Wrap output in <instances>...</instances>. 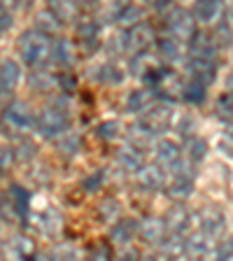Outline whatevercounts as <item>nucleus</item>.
I'll use <instances>...</instances> for the list:
<instances>
[{"label": "nucleus", "instance_id": "f257e3e1", "mask_svg": "<svg viewBox=\"0 0 233 261\" xmlns=\"http://www.w3.org/2000/svg\"><path fill=\"white\" fill-rule=\"evenodd\" d=\"M16 51L28 68H44V63L51 59V38L38 28L23 31L16 40Z\"/></svg>", "mask_w": 233, "mask_h": 261}, {"label": "nucleus", "instance_id": "f03ea898", "mask_svg": "<svg viewBox=\"0 0 233 261\" xmlns=\"http://www.w3.org/2000/svg\"><path fill=\"white\" fill-rule=\"evenodd\" d=\"M68 128H70V117H68V110H65L63 100L44 105L38 112V117H35V130L44 140H54V138H59Z\"/></svg>", "mask_w": 233, "mask_h": 261}, {"label": "nucleus", "instance_id": "7ed1b4c3", "mask_svg": "<svg viewBox=\"0 0 233 261\" xmlns=\"http://www.w3.org/2000/svg\"><path fill=\"white\" fill-rule=\"evenodd\" d=\"M33 126H35V117L31 112V105L23 100H12L0 112V130L10 138L23 136Z\"/></svg>", "mask_w": 233, "mask_h": 261}, {"label": "nucleus", "instance_id": "20e7f679", "mask_svg": "<svg viewBox=\"0 0 233 261\" xmlns=\"http://www.w3.org/2000/svg\"><path fill=\"white\" fill-rule=\"evenodd\" d=\"M196 16L191 14V10L185 7H173L166 16V33L173 35L175 40H179L182 44H187L191 40V35L196 33Z\"/></svg>", "mask_w": 233, "mask_h": 261}, {"label": "nucleus", "instance_id": "39448f33", "mask_svg": "<svg viewBox=\"0 0 233 261\" xmlns=\"http://www.w3.org/2000/svg\"><path fill=\"white\" fill-rule=\"evenodd\" d=\"M121 40H124V51L133 56V54H140V51H147V49L152 47L157 42V33H154V28L149 23L138 21L126 28Z\"/></svg>", "mask_w": 233, "mask_h": 261}, {"label": "nucleus", "instance_id": "423d86ee", "mask_svg": "<svg viewBox=\"0 0 233 261\" xmlns=\"http://www.w3.org/2000/svg\"><path fill=\"white\" fill-rule=\"evenodd\" d=\"M21 82V65L12 59L0 63V110L10 103V96Z\"/></svg>", "mask_w": 233, "mask_h": 261}, {"label": "nucleus", "instance_id": "0eeeda50", "mask_svg": "<svg viewBox=\"0 0 233 261\" xmlns=\"http://www.w3.org/2000/svg\"><path fill=\"white\" fill-rule=\"evenodd\" d=\"M168 170L163 168L161 163H145L140 170H138V185L147 191H161L168 187Z\"/></svg>", "mask_w": 233, "mask_h": 261}, {"label": "nucleus", "instance_id": "6e6552de", "mask_svg": "<svg viewBox=\"0 0 233 261\" xmlns=\"http://www.w3.org/2000/svg\"><path fill=\"white\" fill-rule=\"evenodd\" d=\"M187 49H189V56L215 61L217 59V51H219V44H217V40H215L212 33L196 31L194 35H191V40L187 42Z\"/></svg>", "mask_w": 233, "mask_h": 261}, {"label": "nucleus", "instance_id": "1a4fd4ad", "mask_svg": "<svg viewBox=\"0 0 233 261\" xmlns=\"http://www.w3.org/2000/svg\"><path fill=\"white\" fill-rule=\"evenodd\" d=\"M187 72H189V80L201 82V84L210 87L212 82L217 80V63L210 59L189 56V59H187Z\"/></svg>", "mask_w": 233, "mask_h": 261}, {"label": "nucleus", "instance_id": "9d476101", "mask_svg": "<svg viewBox=\"0 0 233 261\" xmlns=\"http://www.w3.org/2000/svg\"><path fill=\"white\" fill-rule=\"evenodd\" d=\"M142 121H145L157 136L161 130H168L170 124H173V110H170V103L159 100V105H152V108L142 114Z\"/></svg>", "mask_w": 233, "mask_h": 261}, {"label": "nucleus", "instance_id": "9b49d317", "mask_svg": "<svg viewBox=\"0 0 233 261\" xmlns=\"http://www.w3.org/2000/svg\"><path fill=\"white\" fill-rule=\"evenodd\" d=\"M198 222H201V231L208 238L215 240V243L226 236V219H224V215L219 210H215V207L203 210L201 215H198Z\"/></svg>", "mask_w": 233, "mask_h": 261}, {"label": "nucleus", "instance_id": "f8f14e48", "mask_svg": "<svg viewBox=\"0 0 233 261\" xmlns=\"http://www.w3.org/2000/svg\"><path fill=\"white\" fill-rule=\"evenodd\" d=\"M191 14L196 16L198 23L212 26V23H217L224 16V3L222 0H194Z\"/></svg>", "mask_w": 233, "mask_h": 261}, {"label": "nucleus", "instance_id": "ddd939ff", "mask_svg": "<svg viewBox=\"0 0 233 261\" xmlns=\"http://www.w3.org/2000/svg\"><path fill=\"white\" fill-rule=\"evenodd\" d=\"M138 233L145 243L149 245H161V240L168 236V226L163 217H145L142 222H138Z\"/></svg>", "mask_w": 233, "mask_h": 261}, {"label": "nucleus", "instance_id": "4468645a", "mask_svg": "<svg viewBox=\"0 0 233 261\" xmlns=\"http://www.w3.org/2000/svg\"><path fill=\"white\" fill-rule=\"evenodd\" d=\"M114 159H117V166H119L121 170H131V173H138V170L145 166V152L138 149L136 145H131V142L121 145L119 149L114 152Z\"/></svg>", "mask_w": 233, "mask_h": 261}, {"label": "nucleus", "instance_id": "2eb2a0df", "mask_svg": "<svg viewBox=\"0 0 233 261\" xmlns=\"http://www.w3.org/2000/svg\"><path fill=\"white\" fill-rule=\"evenodd\" d=\"M166 226H168V231H173V233H187L191 226V212L189 207L185 205L182 201H177L175 205L168 207V212H166Z\"/></svg>", "mask_w": 233, "mask_h": 261}, {"label": "nucleus", "instance_id": "dca6fc26", "mask_svg": "<svg viewBox=\"0 0 233 261\" xmlns=\"http://www.w3.org/2000/svg\"><path fill=\"white\" fill-rule=\"evenodd\" d=\"M77 35H80L82 47L87 51H93L100 44V23L91 16H82L77 19Z\"/></svg>", "mask_w": 233, "mask_h": 261}, {"label": "nucleus", "instance_id": "f3484780", "mask_svg": "<svg viewBox=\"0 0 233 261\" xmlns=\"http://www.w3.org/2000/svg\"><path fill=\"white\" fill-rule=\"evenodd\" d=\"M157 96L149 87H142V89H133V91L126 96V112L131 114H145L147 110L154 105Z\"/></svg>", "mask_w": 233, "mask_h": 261}, {"label": "nucleus", "instance_id": "a211bd4d", "mask_svg": "<svg viewBox=\"0 0 233 261\" xmlns=\"http://www.w3.org/2000/svg\"><path fill=\"white\" fill-rule=\"evenodd\" d=\"M138 236V222L136 219H114V226L110 228V240H112L114 245H121V247H126V245L133 243V238Z\"/></svg>", "mask_w": 233, "mask_h": 261}, {"label": "nucleus", "instance_id": "6ab92c4d", "mask_svg": "<svg viewBox=\"0 0 233 261\" xmlns=\"http://www.w3.org/2000/svg\"><path fill=\"white\" fill-rule=\"evenodd\" d=\"M215 245L217 243L212 238H208L201 228H198L196 233H191L187 238V254L196 256V259H208V256H215Z\"/></svg>", "mask_w": 233, "mask_h": 261}, {"label": "nucleus", "instance_id": "aec40b11", "mask_svg": "<svg viewBox=\"0 0 233 261\" xmlns=\"http://www.w3.org/2000/svg\"><path fill=\"white\" fill-rule=\"evenodd\" d=\"M126 138H128L131 145H136L138 149H149V147H154V142H157V133H154L149 126L145 124V121H136L133 126H128V130H126Z\"/></svg>", "mask_w": 233, "mask_h": 261}, {"label": "nucleus", "instance_id": "412c9836", "mask_svg": "<svg viewBox=\"0 0 233 261\" xmlns=\"http://www.w3.org/2000/svg\"><path fill=\"white\" fill-rule=\"evenodd\" d=\"M47 10L63 23H72L80 19V3L77 0H47Z\"/></svg>", "mask_w": 233, "mask_h": 261}, {"label": "nucleus", "instance_id": "4be33fe9", "mask_svg": "<svg viewBox=\"0 0 233 261\" xmlns=\"http://www.w3.org/2000/svg\"><path fill=\"white\" fill-rule=\"evenodd\" d=\"M159 250H161L163 256H170V259H187V238L185 233H173L168 231V236L161 240L159 245Z\"/></svg>", "mask_w": 233, "mask_h": 261}, {"label": "nucleus", "instance_id": "5701e85b", "mask_svg": "<svg viewBox=\"0 0 233 261\" xmlns=\"http://www.w3.org/2000/svg\"><path fill=\"white\" fill-rule=\"evenodd\" d=\"M51 61L61 68H70L75 63V47L70 40L65 38H54L51 40Z\"/></svg>", "mask_w": 233, "mask_h": 261}, {"label": "nucleus", "instance_id": "b1692460", "mask_svg": "<svg viewBox=\"0 0 233 261\" xmlns=\"http://www.w3.org/2000/svg\"><path fill=\"white\" fill-rule=\"evenodd\" d=\"M157 51H159V59H163L166 63H177L182 59V42L175 40L173 35H163V38L157 40Z\"/></svg>", "mask_w": 233, "mask_h": 261}, {"label": "nucleus", "instance_id": "393cba45", "mask_svg": "<svg viewBox=\"0 0 233 261\" xmlns=\"http://www.w3.org/2000/svg\"><path fill=\"white\" fill-rule=\"evenodd\" d=\"M7 254L14 259H33L35 256V243L28 236H14L7 243Z\"/></svg>", "mask_w": 233, "mask_h": 261}, {"label": "nucleus", "instance_id": "a878e982", "mask_svg": "<svg viewBox=\"0 0 233 261\" xmlns=\"http://www.w3.org/2000/svg\"><path fill=\"white\" fill-rule=\"evenodd\" d=\"M166 189L175 201H187L194 191V175H173V182Z\"/></svg>", "mask_w": 233, "mask_h": 261}, {"label": "nucleus", "instance_id": "bb28decb", "mask_svg": "<svg viewBox=\"0 0 233 261\" xmlns=\"http://www.w3.org/2000/svg\"><path fill=\"white\" fill-rule=\"evenodd\" d=\"M28 84H31L35 91H40V93H47V91H51V89L59 84V77H54V75H49L47 70H42V68H33V72H31V77H28Z\"/></svg>", "mask_w": 233, "mask_h": 261}, {"label": "nucleus", "instance_id": "cd10ccee", "mask_svg": "<svg viewBox=\"0 0 233 261\" xmlns=\"http://www.w3.org/2000/svg\"><path fill=\"white\" fill-rule=\"evenodd\" d=\"M112 19L119 26H133V23H138L142 19V10L138 5H133V3H124V5H119L114 10Z\"/></svg>", "mask_w": 233, "mask_h": 261}, {"label": "nucleus", "instance_id": "c85d7f7f", "mask_svg": "<svg viewBox=\"0 0 233 261\" xmlns=\"http://www.w3.org/2000/svg\"><path fill=\"white\" fill-rule=\"evenodd\" d=\"M185 154L194 166H198V163L208 156V142L198 136H189L187 142H185Z\"/></svg>", "mask_w": 233, "mask_h": 261}, {"label": "nucleus", "instance_id": "c756f323", "mask_svg": "<svg viewBox=\"0 0 233 261\" xmlns=\"http://www.w3.org/2000/svg\"><path fill=\"white\" fill-rule=\"evenodd\" d=\"M35 28L38 31H42V33H47L49 38H56L61 33V28H63V21L61 19H56L54 14L49 10H42L38 16H35Z\"/></svg>", "mask_w": 233, "mask_h": 261}, {"label": "nucleus", "instance_id": "7c9ffc66", "mask_svg": "<svg viewBox=\"0 0 233 261\" xmlns=\"http://www.w3.org/2000/svg\"><path fill=\"white\" fill-rule=\"evenodd\" d=\"M154 65H157V59L149 54V49L147 51H140V54H133L128 61V72L136 77H142L147 70H152Z\"/></svg>", "mask_w": 233, "mask_h": 261}, {"label": "nucleus", "instance_id": "2f4dec72", "mask_svg": "<svg viewBox=\"0 0 233 261\" xmlns=\"http://www.w3.org/2000/svg\"><path fill=\"white\" fill-rule=\"evenodd\" d=\"M182 98H185L189 105H203L208 98V87L201 82L189 80L187 84H182Z\"/></svg>", "mask_w": 233, "mask_h": 261}, {"label": "nucleus", "instance_id": "473e14b6", "mask_svg": "<svg viewBox=\"0 0 233 261\" xmlns=\"http://www.w3.org/2000/svg\"><path fill=\"white\" fill-rule=\"evenodd\" d=\"M56 149H59V154H63V156H75V154H80V149H82V138L68 128L65 133L59 136Z\"/></svg>", "mask_w": 233, "mask_h": 261}, {"label": "nucleus", "instance_id": "72a5a7b5", "mask_svg": "<svg viewBox=\"0 0 233 261\" xmlns=\"http://www.w3.org/2000/svg\"><path fill=\"white\" fill-rule=\"evenodd\" d=\"M61 228V215L54 207H47L44 212H40V231L47 236H54Z\"/></svg>", "mask_w": 233, "mask_h": 261}, {"label": "nucleus", "instance_id": "f704fd0d", "mask_svg": "<svg viewBox=\"0 0 233 261\" xmlns=\"http://www.w3.org/2000/svg\"><path fill=\"white\" fill-rule=\"evenodd\" d=\"M215 40H217L219 47H228V44H233V19H226V16H222L217 23H215Z\"/></svg>", "mask_w": 233, "mask_h": 261}, {"label": "nucleus", "instance_id": "c9c22d12", "mask_svg": "<svg viewBox=\"0 0 233 261\" xmlns=\"http://www.w3.org/2000/svg\"><path fill=\"white\" fill-rule=\"evenodd\" d=\"M0 217L5 219L7 224H14V222H21L23 224L21 212H19V207H16V203L12 201L10 194H5L3 198H0Z\"/></svg>", "mask_w": 233, "mask_h": 261}, {"label": "nucleus", "instance_id": "e433bc0d", "mask_svg": "<svg viewBox=\"0 0 233 261\" xmlns=\"http://www.w3.org/2000/svg\"><path fill=\"white\" fill-rule=\"evenodd\" d=\"M215 114L224 124H233V93H224L217 98V105H215Z\"/></svg>", "mask_w": 233, "mask_h": 261}, {"label": "nucleus", "instance_id": "4c0bfd02", "mask_svg": "<svg viewBox=\"0 0 233 261\" xmlns=\"http://www.w3.org/2000/svg\"><path fill=\"white\" fill-rule=\"evenodd\" d=\"M7 194L12 196V201L16 203V207H19V212H21V217H23V224H28V191L23 189V187H19V185H14V187H10V191Z\"/></svg>", "mask_w": 233, "mask_h": 261}, {"label": "nucleus", "instance_id": "58836bf2", "mask_svg": "<svg viewBox=\"0 0 233 261\" xmlns=\"http://www.w3.org/2000/svg\"><path fill=\"white\" fill-rule=\"evenodd\" d=\"M98 72H100V75H98V82H103V84H119V82L124 80V72L112 63H103L98 68Z\"/></svg>", "mask_w": 233, "mask_h": 261}, {"label": "nucleus", "instance_id": "ea45409f", "mask_svg": "<svg viewBox=\"0 0 233 261\" xmlns=\"http://www.w3.org/2000/svg\"><path fill=\"white\" fill-rule=\"evenodd\" d=\"M35 154H38V147H35V142L31 140H21L19 145L14 147V156L19 163H28L35 159Z\"/></svg>", "mask_w": 233, "mask_h": 261}, {"label": "nucleus", "instance_id": "a19ab883", "mask_svg": "<svg viewBox=\"0 0 233 261\" xmlns=\"http://www.w3.org/2000/svg\"><path fill=\"white\" fill-rule=\"evenodd\" d=\"M96 133H98V138H103V140H117L121 133V126L117 124V121L108 119V121H100V124H98Z\"/></svg>", "mask_w": 233, "mask_h": 261}, {"label": "nucleus", "instance_id": "79ce46f5", "mask_svg": "<svg viewBox=\"0 0 233 261\" xmlns=\"http://www.w3.org/2000/svg\"><path fill=\"white\" fill-rule=\"evenodd\" d=\"M215 259H219V261L233 259V236H224V238L217 240V245H215Z\"/></svg>", "mask_w": 233, "mask_h": 261}, {"label": "nucleus", "instance_id": "37998d69", "mask_svg": "<svg viewBox=\"0 0 233 261\" xmlns=\"http://www.w3.org/2000/svg\"><path fill=\"white\" fill-rule=\"evenodd\" d=\"M14 161H16L14 147H10V145H3V147H0V177L10 173V168L14 166Z\"/></svg>", "mask_w": 233, "mask_h": 261}, {"label": "nucleus", "instance_id": "c03bdc74", "mask_svg": "<svg viewBox=\"0 0 233 261\" xmlns=\"http://www.w3.org/2000/svg\"><path fill=\"white\" fill-rule=\"evenodd\" d=\"M103 185H105V173H103V170H96V173H91L89 177H84V182H82L84 191H89V194L98 191Z\"/></svg>", "mask_w": 233, "mask_h": 261}, {"label": "nucleus", "instance_id": "a18cd8bd", "mask_svg": "<svg viewBox=\"0 0 233 261\" xmlns=\"http://www.w3.org/2000/svg\"><path fill=\"white\" fill-rule=\"evenodd\" d=\"M51 259H80V250H75L72 245H56Z\"/></svg>", "mask_w": 233, "mask_h": 261}, {"label": "nucleus", "instance_id": "49530a36", "mask_svg": "<svg viewBox=\"0 0 233 261\" xmlns=\"http://www.w3.org/2000/svg\"><path fill=\"white\" fill-rule=\"evenodd\" d=\"M100 215H103V219H110V222L119 219V205H117V201H112V198L103 201V205H100Z\"/></svg>", "mask_w": 233, "mask_h": 261}, {"label": "nucleus", "instance_id": "de8ad7c7", "mask_svg": "<svg viewBox=\"0 0 233 261\" xmlns=\"http://www.w3.org/2000/svg\"><path fill=\"white\" fill-rule=\"evenodd\" d=\"M191 128H194V119H191V117H182V119L177 121V130H179V136H185V140L189 136H194Z\"/></svg>", "mask_w": 233, "mask_h": 261}, {"label": "nucleus", "instance_id": "09e8293b", "mask_svg": "<svg viewBox=\"0 0 233 261\" xmlns=\"http://www.w3.org/2000/svg\"><path fill=\"white\" fill-rule=\"evenodd\" d=\"M12 28V14L10 12H0V38Z\"/></svg>", "mask_w": 233, "mask_h": 261}, {"label": "nucleus", "instance_id": "8fccbe9b", "mask_svg": "<svg viewBox=\"0 0 233 261\" xmlns=\"http://www.w3.org/2000/svg\"><path fill=\"white\" fill-rule=\"evenodd\" d=\"M59 84L63 87V91H65V89H68V91H72V89H75V77H72L70 72H65L63 77H59Z\"/></svg>", "mask_w": 233, "mask_h": 261}, {"label": "nucleus", "instance_id": "3c124183", "mask_svg": "<svg viewBox=\"0 0 233 261\" xmlns=\"http://www.w3.org/2000/svg\"><path fill=\"white\" fill-rule=\"evenodd\" d=\"M93 259H110V250L108 247H96V250L91 252Z\"/></svg>", "mask_w": 233, "mask_h": 261}, {"label": "nucleus", "instance_id": "603ef678", "mask_svg": "<svg viewBox=\"0 0 233 261\" xmlns=\"http://www.w3.org/2000/svg\"><path fill=\"white\" fill-rule=\"evenodd\" d=\"M119 256H121V259H136V256H140V254H138V252H136V250H131L128 245H126V247H121Z\"/></svg>", "mask_w": 233, "mask_h": 261}, {"label": "nucleus", "instance_id": "864d4df0", "mask_svg": "<svg viewBox=\"0 0 233 261\" xmlns=\"http://www.w3.org/2000/svg\"><path fill=\"white\" fill-rule=\"evenodd\" d=\"M173 5V0H157V3H154V7H157L159 12H163V10H168V7Z\"/></svg>", "mask_w": 233, "mask_h": 261}, {"label": "nucleus", "instance_id": "5fc2aeb1", "mask_svg": "<svg viewBox=\"0 0 233 261\" xmlns=\"http://www.w3.org/2000/svg\"><path fill=\"white\" fill-rule=\"evenodd\" d=\"M224 145H228V154L233 156V130H231V133H226V138H224Z\"/></svg>", "mask_w": 233, "mask_h": 261}, {"label": "nucleus", "instance_id": "6e6d98bb", "mask_svg": "<svg viewBox=\"0 0 233 261\" xmlns=\"http://www.w3.org/2000/svg\"><path fill=\"white\" fill-rule=\"evenodd\" d=\"M226 84H228V91H233V75H228V82H226Z\"/></svg>", "mask_w": 233, "mask_h": 261}, {"label": "nucleus", "instance_id": "4d7b16f0", "mask_svg": "<svg viewBox=\"0 0 233 261\" xmlns=\"http://www.w3.org/2000/svg\"><path fill=\"white\" fill-rule=\"evenodd\" d=\"M142 3H152V5H154V3H157V0H142Z\"/></svg>", "mask_w": 233, "mask_h": 261}, {"label": "nucleus", "instance_id": "13d9d810", "mask_svg": "<svg viewBox=\"0 0 233 261\" xmlns=\"http://www.w3.org/2000/svg\"><path fill=\"white\" fill-rule=\"evenodd\" d=\"M231 93H233V91H231Z\"/></svg>", "mask_w": 233, "mask_h": 261}]
</instances>
